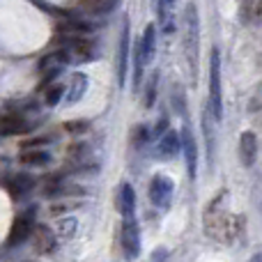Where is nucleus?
Returning <instances> with one entry per match:
<instances>
[{"label": "nucleus", "instance_id": "obj_1", "mask_svg": "<svg viewBox=\"0 0 262 262\" xmlns=\"http://www.w3.org/2000/svg\"><path fill=\"white\" fill-rule=\"evenodd\" d=\"M205 230L212 239L232 244L237 239V219L226 209V193H219L205 209Z\"/></svg>", "mask_w": 262, "mask_h": 262}, {"label": "nucleus", "instance_id": "obj_2", "mask_svg": "<svg viewBox=\"0 0 262 262\" xmlns=\"http://www.w3.org/2000/svg\"><path fill=\"white\" fill-rule=\"evenodd\" d=\"M198 39H200L198 9H195L193 3H189L184 9V55H186V64H189V76L193 83L198 78Z\"/></svg>", "mask_w": 262, "mask_h": 262}, {"label": "nucleus", "instance_id": "obj_3", "mask_svg": "<svg viewBox=\"0 0 262 262\" xmlns=\"http://www.w3.org/2000/svg\"><path fill=\"white\" fill-rule=\"evenodd\" d=\"M221 101V55H219V49H214L212 62H209V108H212V115L216 122L223 118Z\"/></svg>", "mask_w": 262, "mask_h": 262}, {"label": "nucleus", "instance_id": "obj_4", "mask_svg": "<svg viewBox=\"0 0 262 262\" xmlns=\"http://www.w3.org/2000/svg\"><path fill=\"white\" fill-rule=\"evenodd\" d=\"M154 49H157V28L149 23L145 28L143 37L138 41V53H136V90L140 88V78H143V67H147L154 58Z\"/></svg>", "mask_w": 262, "mask_h": 262}, {"label": "nucleus", "instance_id": "obj_5", "mask_svg": "<svg viewBox=\"0 0 262 262\" xmlns=\"http://www.w3.org/2000/svg\"><path fill=\"white\" fill-rule=\"evenodd\" d=\"M122 251L127 260H136L140 253V235H138V226H136L134 216H129L122 226Z\"/></svg>", "mask_w": 262, "mask_h": 262}, {"label": "nucleus", "instance_id": "obj_6", "mask_svg": "<svg viewBox=\"0 0 262 262\" xmlns=\"http://www.w3.org/2000/svg\"><path fill=\"white\" fill-rule=\"evenodd\" d=\"M172 195V180L168 175H157L149 184V200L157 207H168Z\"/></svg>", "mask_w": 262, "mask_h": 262}, {"label": "nucleus", "instance_id": "obj_7", "mask_svg": "<svg viewBox=\"0 0 262 262\" xmlns=\"http://www.w3.org/2000/svg\"><path fill=\"white\" fill-rule=\"evenodd\" d=\"M64 44H67V55L69 60H76V62H85V60H90L92 55H95V46H92V41L88 39H81V37H72L67 35L64 37Z\"/></svg>", "mask_w": 262, "mask_h": 262}, {"label": "nucleus", "instance_id": "obj_8", "mask_svg": "<svg viewBox=\"0 0 262 262\" xmlns=\"http://www.w3.org/2000/svg\"><path fill=\"white\" fill-rule=\"evenodd\" d=\"M239 157L244 166H253L255 157H258V140H255L253 131H244L239 138Z\"/></svg>", "mask_w": 262, "mask_h": 262}, {"label": "nucleus", "instance_id": "obj_9", "mask_svg": "<svg viewBox=\"0 0 262 262\" xmlns=\"http://www.w3.org/2000/svg\"><path fill=\"white\" fill-rule=\"evenodd\" d=\"M30 232H32L30 216H28V214H23V216H18L16 221L12 223V230H9L7 244H9V246H16V244H21V242H26L28 237H30Z\"/></svg>", "mask_w": 262, "mask_h": 262}, {"label": "nucleus", "instance_id": "obj_10", "mask_svg": "<svg viewBox=\"0 0 262 262\" xmlns=\"http://www.w3.org/2000/svg\"><path fill=\"white\" fill-rule=\"evenodd\" d=\"M127 69H129V23L124 21L122 37H120V58H118V78H120V85H124Z\"/></svg>", "mask_w": 262, "mask_h": 262}, {"label": "nucleus", "instance_id": "obj_11", "mask_svg": "<svg viewBox=\"0 0 262 262\" xmlns=\"http://www.w3.org/2000/svg\"><path fill=\"white\" fill-rule=\"evenodd\" d=\"M118 5H120V0H78V9L85 14H92V16L113 12Z\"/></svg>", "mask_w": 262, "mask_h": 262}, {"label": "nucleus", "instance_id": "obj_12", "mask_svg": "<svg viewBox=\"0 0 262 262\" xmlns=\"http://www.w3.org/2000/svg\"><path fill=\"white\" fill-rule=\"evenodd\" d=\"M182 149L186 157V168H189V177L195 180V163H198V154H195V140L189 129L182 131Z\"/></svg>", "mask_w": 262, "mask_h": 262}, {"label": "nucleus", "instance_id": "obj_13", "mask_svg": "<svg viewBox=\"0 0 262 262\" xmlns=\"http://www.w3.org/2000/svg\"><path fill=\"white\" fill-rule=\"evenodd\" d=\"M32 246H35L39 253H51L55 246V235L51 232V228L37 226L35 232H32Z\"/></svg>", "mask_w": 262, "mask_h": 262}, {"label": "nucleus", "instance_id": "obj_14", "mask_svg": "<svg viewBox=\"0 0 262 262\" xmlns=\"http://www.w3.org/2000/svg\"><path fill=\"white\" fill-rule=\"evenodd\" d=\"M30 129V124L18 115H3L0 118V136H16V134H26Z\"/></svg>", "mask_w": 262, "mask_h": 262}, {"label": "nucleus", "instance_id": "obj_15", "mask_svg": "<svg viewBox=\"0 0 262 262\" xmlns=\"http://www.w3.org/2000/svg\"><path fill=\"white\" fill-rule=\"evenodd\" d=\"M85 90H88V76L85 74H74V76L69 78V90H67V95H64L67 104H76V101L85 95Z\"/></svg>", "mask_w": 262, "mask_h": 262}, {"label": "nucleus", "instance_id": "obj_16", "mask_svg": "<svg viewBox=\"0 0 262 262\" xmlns=\"http://www.w3.org/2000/svg\"><path fill=\"white\" fill-rule=\"evenodd\" d=\"M180 147H182L180 134H177V131H166V136H163L161 143H159V154L166 159L177 157V154H180Z\"/></svg>", "mask_w": 262, "mask_h": 262}, {"label": "nucleus", "instance_id": "obj_17", "mask_svg": "<svg viewBox=\"0 0 262 262\" xmlns=\"http://www.w3.org/2000/svg\"><path fill=\"white\" fill-rule=\"evenodd\" d=\"M134 207H136V195H134V189L129 184H122L120 186V212H122L124 219L134 216Z\"/></svg>", "mask_w": 262, "mask_h": 262}, {"label": "nucleus", "instance_id": "obj_18", "mask_svg": "<svg viewBox=\"0 0 262 262\" xmlns=\"http://www.w3.org/2000/svg\"><path fill=\"white\" fill-rule=\"evenodd\" d=\"M35 186V180H32L30 175H14L12 177V182H9V191H12V195L14 198H21L23 193H28V191Z\"/></svg>", "mask_w": 262, "mask_h": 262}, {"label": "nucleus", "instance_id": "obj_19", "mask_svg": "<svg viewBox=\"0 0 262 262\" xmlns=\"http://www.w3.org/2000/svg\"><path fill=\"white\" fill-rule=\"evenodd\" d=\"M212 108H205L203 113V129H205V138H207V161L212 166V159H214V136H212Z\"/></svg>", "mask_w": 262, "mask_h": 262}, {"label": "nucleus", "instance_id": "obj_20", "mask_svg": "<svg viewBox=\"0 0 262 262\" xmlns=\"http://www.w3.org/2000/svg\"><path fill=\"white\" fill-rule=\"evenodd\" d=\"M172 5L175 0H159V18H161L166 32H172Z\"/></svg>", "mask_w": 262, "mask_h": 262}, {"label": "nucleus", "instance_id": "obj_21", "mask_svg": "<svg viewBox=\"0 0 262 262\" xmlns=\"http://www.w3.org/2000/svg\"><path fill=\"white\" fill-rule=\"evenodd\" d=\"M49 154L46 152H23L21 154V163H26V166H46L49 163Z\"/></svg>", "mask_w": 262, "mask_h": 262}, {"label": "nucleus", "instance_id": "obj_22", "mask_svg": "<svg viewBox=\"0 0 262 262\" xmlns=\"http://www.w3.org/2000/svg\"><path fill=\"white\" fill-rule=\"evenodd\" d=\"M92 28L85 26V23H78V21H67V23H60V32H64V35H83V32H90Z\"/></svg>", "mask_w": 262, "mask_h": 262}, {"label": "nucleus", "instance_id": "obj_23", "mask_svg": "<svg viewBox=\"0 0 262 262\" xmlns=\"http://www.w3.org/2000/svg\"><path fill=\"white\" fill-rule=\"evenodd\" d=\"M157 81H159V74H152L147 81V92H145V106L152 108L154 106V97H157Z\"/></svg>", "mask_w": 262, "mask_h": 262}, {"label": "nucleus", "instance_id": "obj_24", "mask_svg": "<svg viewBox=\"0 0 262 262\" xmlns=\"http://www.w3.org/2000/svg\"><path fill=\"white\" fill-rule=\"evenodd\" d=\"M88 154V145L85 143H72L67 147V157L72 159V161H78V159H85Z\"/></svg>", "mask_w": 262, "mask_h": 262}, {"label": "nucleus", "instance_id": "obj_25", "mask_svg": "<svg viewBox=\"0 0 262 262\" xmlns=\"http://www.w3.org/2000/svg\"><path fill=\"white\" fill-rule=\"evenodd\" d=\"M62 92H64L62 85H51L49 90H46V104H49V106H55V104L60 101V97H62Z\"/></svg>", "mask_w": 262, "mask_h": 262}, {"label": "nucleus", "instance_id": "obj_26", "mask_svg": "<svg viewBox=\"0 0 262 262\" xmlns=\"http://www.w3.org/2000/svg\"><path fill=\"white\" fill-rule=\"evenodd\" d=\"M90 124L85 122V120H74V122H67L64 124V129L69 131V134H81V131H85Z\"/></svg>", "mask_w": 262, "mask_h": 262}, {"label": "nucleus", "instance_id": "obj_27", "mask_svg": "<svg viewBox=\"0 0 262 262\" xmlns=\"http://www.w3.org/2000/svg\"><path fill=\"white\" fill-rule=\"evenodd\" d=\"M134 143L138 145V147H140V145L147 143V129H143V127L136 129V134H134Z\"/></svg>", "mask_w": 262, "mask_h": 262}, {"label": "nucleus", "instance_id": "obj_28", "mask_svg": "<svg viewBox=\"0 0 262 262\" xmlns=\"http://www.w3.org/2000/svg\"><path fill=\"white\" fill-rule=\"evenodd\" d=\"M74 226H76V223H74V221H62V226H60V228H62V230H64V232H62V235H67V237H69V235H72Z\"/></svg>", "mask_w": 262, "mask_h": 262}, {"label": "nucleus", "instance_id": "obj_29", "mask_svg": "<svg viewBox=\"0 0 262 262\" xmlns=\"http://www.w3.org/2000/svg\"><path fill=\"white\" fill-rule=\"evenodd\" d=\"M249 262H262V253H255V255H253V258H251Z\"/></svg>", "mask_w": 262, "mask_h": 262}]
</instances>
